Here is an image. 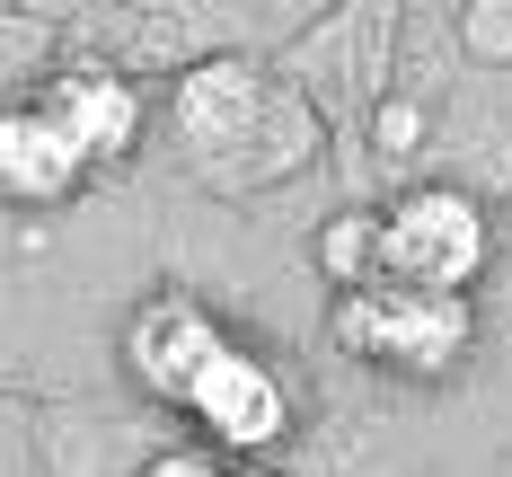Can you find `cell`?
<instances>
[{"label":"cell","mask_w":512,"mask_h":477,"mask_svg":"<svg viewBox=\"0 0 512 477\" xmlns=\"http://www.w3.org/2000/svg\"><path fill=\"white\" fill-rule=\"evenodd\" d=\"M309 257H318V274L345 292V283H371L380 274V212H336L318 239H309Z\"/></svg>","instance_id":"obj_8"},{"label":"cell","mask_w":512,"mask_h":477,"mask_svg":"<svg viewBox=\"0 0 512 477\" xmlns=\"http://www.w3.org/2000/svg\"><path fill=\"white\" fill-rule=\"evenodd\" d=\"M89 177H98L89 151L45 115V98H9L0 106V195H9V204L53 212V204H71Z\"/></svg>","instance_id":"obj_7"},{"label":"cell","mask_w":512,"mask_h":477,"mask_svg":"<svg viewBox=\"0 0 512 477\" xmlns=\"http://www.w3.org/2000/svg\"><path fill=\"white\" fill-rule=\"evenodd\" d=\"M177 416H195V433H204L221 460H256V451L292 442L301 398H292V380L265 363L256 345L221 336V354L195 371V389H186V407H177Z\"/></svg>","instance_id":"obj_3"},{"label":"cell","mask_w":512,"mask_h":477,"mask_svg":"<svg viewBox=\"0 0 512 477\" xmlns=\"http://www.w3.org/2000/svg\"><path fill=\"white\" fill-rule=\"evenodd\" d=\"M380 151H389V159L415 151V106H380Z\"/></svg>","instance_id":"obj_11"},{"label":"cell","mask_w":512,"mask_h":477,"mask_svg":"<svg viewBox=\"0 0 512 477\" xmlns=\"http://www.w3.org/2000/svg\"><path fill=\"white\" fill-rule=\"evenodd\" d=\"M283 106V89L256 71V62H239V53H212V62H195L177 89H168V124H177V142H186V159L204 168V177H230L239 186V151L256 142V124Z\"/></svg>","instance_id":"obj_4"},{"label":"cell","mask_w":512,"mask_h":477,"mask_svg":"<svg viewBox=\"0 0 512 477\" xmlns=\"http://www.w3.org/2000/svg\"><path fill=\"white\" fill-rule=\"evenodd\" d=\"M221 318L195 301V292H151L142 310L124 318V380L151 398V407H186L195 371L221 354Z\"/></svg>","instance_id":"obj_5"},{"label":"cell","mask_w":512,"mask_h":477,"mask_svg":"<svg viewBox=\"0 0 512 477\" xmlns=\"http://www.w3.org/2000/svg\"><path fill=\"white\" fill-rule=\"evenodd\" d=\"M36 98H45V115L71 133V142H80V151H89V168H98V177H106V168H124V159L142 151L151 106H142V89H133L115 62H62Z\"/></svg>","instance_id":"obj_6"},{"label":"cell","mask_w":512,"mask_h":477,"mask_svg":"<svg viewBox=\"0 0 512 477\" xmlns=\"http://www.w3.org/2000/svg\"><path fill=\"white\" fill-rule=\"evenodd\" d=\"M460 45L477 62H512V0H460Z\"/></svg>","instance_id":"obj_9"},{"label":"cell","mask_w":512,"mask_h":477,"mask_svg":"<svg viewBox=\"0 0 512 477\" xmlns=\"http://www.w3.org/2000/svg\"><path fill=\"white\" fill-rule=\"evenodd\" d=\"M336 345L371 371H398V380H451L477 345V301L468 292H433V283H398V274H371L336 292Z\"/></svg>","instance_id":"obj_1"},{"label":"cell","mask_w":512,"mask_h":477,"mask_svg":"<svg viewBox=\"0 0 512 477\" xmlns=\"http://www.w3.org/2000/svg\"><path fill=\"white\" fill-rule=\"evenodd\" d=\"M142 477H230V469H221V451H212V442H177V451H159Z\"/></svg>","instance_id":"obj_10"},{"label":"cell","mask_w":512,"mask_h":477,"mask_svg":"<svg viewBox=\"0 0 512 477\" xmlns=\"http://www.w3.org/2000/svg\"><path fill=\"white\" fill-rule=\"evenodd\" d=\"M495 257V221L468 186H407L398 204H380V274L468 292Z\"/></svg>","instance_id":"obj_2"}]
</instances>
